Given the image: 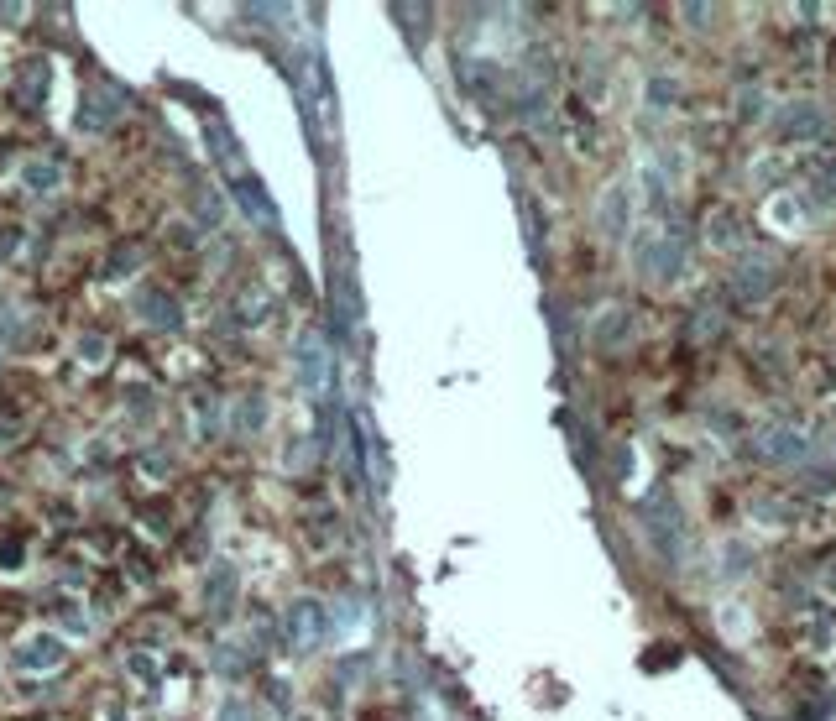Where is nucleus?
I'll return each instance as SVG.
<instances>
[{"label": "nucleus", "instance_id": "obj_6", "mask_svg": "<svg viewBox=\"0 0 836 721\" xmlns=\"http://www.w3.org/2000/svg\"><path fill=\"white\" fill-rule=\"evenodd\" d=\"M230 189H236V199H241V209L251 220H262V225H277V209H272V199L257 189V178H236L230 183Z\"/></svg>", "mask_w": 836, "mask_h": 721}, {"label": "nucleus", "instance_id": "obj_11", "mask_svg": "<svg viewBox=\"0 0 836 721\" xmlns=\"http://www.w3.org/2000/svg\"><path fill=\"white\" fill-rule=\"evenodd\" d=\"M215 721H257V706H251L246 695H225L220 711H215Z\"/></svg>", "mask_w": 836, "mask_h": 721}, {"label": "nucleus", "instance_id": "obj_9", "mask_svg": "<svg viewBox=\"0 0 836 721\" xmlns=\"http://www.w3.org/2000/svg\"><path fill=\"white\" fill-rule=\"evenodd\" d=\"M58 162H48V157H37V162H27V168H21V183H27V189H37V194H48V189H58Z\"/></svg>", "mask_w": 836, "mask_h": 721}, {"label": "nucleus", "instance_id": "obj_3", "mask_svg": "<svg viewBox=\"0 0 836 721\" xmlns=\"http://www.w3.org/2000/svg\"><path fill=\"white\" fill-rule=\"evenodd\" d=\"M236 586H241L236 565L220 560L215 570H209V580H204V607L209 612H230V607H236Z\"/></svg>", "mask_w": 836, "mask_h": 721}, {"label": "nucleus", "instance_id": "obj_15", "mask_svg": "<svg viewBox=\"0 0 836 721\" xmlns=\"http://www.w3.org/2000/svg\"><path fill=\"white\" fill-rule=\"evenodd\" d=\"M0 565H11V570L21 565V544H16V539H6V544H0Z\"/></svg>", "mask_w": 836, "mask_h": 721}, {"label": "nucleus", "instance_id": "obj_10", "mask_svg": "<svg viewBox=\"0 0 836 721\" xmlns=\"http://www.w3.org/2000/svg\"><path fill=\"white\" fill-rule=\"evenodd\" d=\"M262 418H267L262 392H246V398L236 403V434H257V429H262Z\"/></svg>", "mask_w": 836, "mask_h": 721}, {"label": "nucleus", "instance_id": "obj_5", "mask_svg": "<svg viewBox=\"0 0 836 721\" xmlns=\"http://www.w3.org/2000/svg\"><path fill=\"white\" fill-rule=\"evenodd\" d=\"M126 105L115 100V95H95L89 89L84 95V110H79V131H105V126H115V115H121Z\"/></svg>", "mask_w": 836, "mask_h": 721}, {"label": "nucleus", "instance_id": "obj_14", "mask_svg": "<svg viewBox=\"0 0 836 721\" xmlns=\"http://www.w3.org/2000/svg\"><path fill=\"white\" fill-rule=\"evenodd\" d=\"M79 356H84V361H105V340H100V335H84V340H79Z\"/></svg>", "mask_w": 836, "mask_h": 721}, {"label": "nucleus", "instance_id": "obj_8", "mask_svg": "<svg viewBox=\"0 0 836 721\" xmlns=\"http://www.w3.org/2000/svg\"><path fill=\"white\" fill-rule=\"evenodd\" d=\"M48 79H53V74H48V63H27L11 84L21 89V95H27V105H42V95H48Z\"/></svg>", "mask_w": 836, "mask_h": 721}, {"label": "nucleus", "instance_id": "obj_1", "mask_svg": "<svg viewBox=\"0 0 836 721\" xmlns=\"http://www.w3.org/2000/svg\"><path fill=\"white\" fill-rule=\"evenodd\" d=\"M283 622H288V643H293V648H319L324 633H330V617H324V607H319L314 596L293 601Z\"/></svg>", "mask_w": 836, "mask_h": 721}, {"label": "nucleus", "instance_id": "obj_7", "mask_svg": "<svg viewBox=\"0 0 836 721\" xmlns=\"http://www.w3.org/2000/svg\"><path fill=\"white\" fill-rule=\"evenodd\" d=\"M298 371H304V387H324V345H319V335H298Z\"/></svg>", "mask_w": 836, "mask_h": 721}, {"label": "nucleus", "instance_id": "obj_12", "mask_svg": "<svg viewBox=\"0 0 836 721\" xmlns=\"http://www.w3.org/2000/svg\"><path fill=\"white\" fill-rule=\"evenodd\" d=\"M0 335H6L11 345H27V319H21V309L0 304Z\"/></svg>", "mask_w": 836, "mask_h": 721}, {"label": "nucleus", "instance_id": "obj_13", "mask_svg": "<svg viewBox=\"0 0 836 721\" xmlns=\"http://www.w3.org/2000/svg\"><path fill=\"white\" fill-rule=\"evenodd\" d=\"M105 272H110V277H126V272H131V246H126V241L110 251V267H105Z\"/></svg>", "mask_w": 836, "mask_h": 721}, {"label": "nucleus", "instance_id": "obj_2", "mask_svg": "<svg viewBox=\"0 0 836 721\" xmlns=\"http://www.w3.org/2000/svg\"><path fill=\"white\" fill-rule=\"evenodd\" d=\"M136 314H142L152 330H178V304H173V293L168 288H157V283H147V288H136Z\"/></svg>", "mask_w": 836, "mask_h": 721}, {"label": "nucleus", "instance_id": "obj_4", "mask_svg": "<svg viewBox=\"0 0 836 721\" xmlns=\"http://www.w3.org/2000/svg\"><path fill=\"white\" fill-rule=\"evenodd\" d=\"M63 664V638L58 633H37L16 648V669H53Z\"/></svg>", "mask_w": 836, "mask_h": 721}]
</instances>
